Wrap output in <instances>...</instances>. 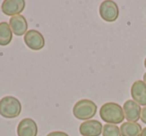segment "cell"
<instances>
[{"label": "cell", "instance_id": "cell-1", "mask_svg": "<svg viewBox=\"0 0 146 136\" xmlns=\"http://www.w3.org/2000/svg\"><path fill=\"white\" fill-rule=\"evenodd\" d=\"M99 115L106 124L117 125L123 122L124 112L123 107L115 102H106L101 106L99 110Z\"/></svg>", "mask_w": 146, "mask_h": 136}, {"label": "cell", "instance_id": "cell-2", "mask_svg": "<svg viewBox=\"0 0 146 136\" xmlns=\"http://www.w3.org/2000/svg\"><path fill=\"white\" fill-rule=\"evenodd\" d=\"M22 111V104L14 96H5L0 99V115L7 119L16 118Z\"/></svg>", "mask_w": 146, "mask_h": 136}, {"label": "cell", "instance_id": "cell-3", "mask_svg": "<svg viewBox=\"0 0 146 136\" xmlns=\"http://www.w3.org/2000/svg\"><path fill=\"white\" fill-rule=\"evenodd\" d=\"M73 115L79 120L87 121L96 115L97 105L95 102L89 99H81L77 101L73 106Z\"/></svg>", "mask_w": 146, "mask_h": 136}, {"label": "cell", "instance_id": "cell-4", "mask_svg": "<svg viewBox=\"0 0 146 136\" xmlns=\"http://www.w3.org/2000/svg\"><path fill=\"white\" fill-rule=\"evenodd\" d=\"M99 14L106 22H114L119 16V7L114 1L105 0L99 6Z\"/></svg>", "mask_w": 146, "mask_h": 136}, {"label": "cell", "instance_id": "cell-5", "mask_svg": "<svg viewBox=\"0 0 146 136\" xmlns=\"http://www.w3.org/2000/svg\"><path fill=\"white\" fill-rule=\"evenodd\" d=\"M25 45L31 50H41L45 46V39L39 31L35 29H30L24 35Z\"/></svg>", "mask_w": 146, "mask_h": 136}, {"label": "cell", "instance_id": "cell-6", "mask_svg": "<svg viewBox=\"0 0 146 136\" xmlns=\"http://www.w3.org/2000/svg\"><path fill=\"white\" fill-rule=\"evenodd\" d=\"M103 125L98 120L90 119L84 121L79 126V133L82 136H99L102 134Z\"/></svg>", "mask_w": 146, "mask_h": 136}, {"label": "cell", "instance_id": "cell-7", "mask_svg": "<svg viewBox=\"0 0 146 136\" xmlns=\"http://www.w3.org/2000/svg\"><path fill=\"white\" fill-rule=\"evenodd\" d=\"M132 100L140 106H146V83L143 80H137L131 85L130 89Z\"/></svg>", "mask_w": 146, "mask_h": 136}, {"label": "cell", "instance_id": "cell-8", "mask_svg": "<svg viewBox=\"0 0 146 136\" xmlns=\"http://www.w3.org/2000/svg\"><path fill=\"white\" fill-rule=\"evenodd\" d=\"M25 9L23 0H4L1 4V11L7 16H16Z\"/></svg>", "mask_w": 146, "mask_h": 136}, {"label": "cell", "instance_id": "cell-9", "mask_svg": "<svg viewBox=\"0 0 146 136\" xmlns=\"http://www.w3.org/2000/svg\"><path fill=\"white\" fill-rule=\"evenodd\" d=\"M141 106L132 99L127 100L123 104L124 117L128 122H137L141 116Z\"/></svg>", "mask_w": 146, "mask_h": 136}, {"label": "cell", "instance_id": "cell-10", "mask_svg": "<svg viewBox=\"0 0 146 136\" xmlns=\"http://www.w3.org/2000/svg\"><path fill=\"white\" fill-rule=\"evenodd\" d=\"M38 126L31 118H24L18 123L17 135L18 136H37Z\"/></svg>", "mask_w": 146, "mask_h": 136}, {"label": "cell", "instance_id": "cell-11", "mask_svg": "<svg viewBox=\"0 0 146 136\" xmlns=\"http://www.w3.org/2000/svg\"><path fill=\"white\" fill-rule=\"evenodd\" d=\"M9 26H10L11 30H12L13 34L16 36H22L25 35L28 30V23L27 20L23 15H16V16H12L9 20Z\"/></svg>", "mask_w": 146, "mask_h": 136}, {"label": "cell", "instance_id": "cell-12", "mask_svg": "<svg viewBox=\"0 0 146 136\" xmlns=\"http://www.w3.org/2000/svg\"><path fill=\"white\" fill-rule=\"evenodd\" d=\"M120 132L122 136H140L142 127L137 122H123L120 126Z\"/></svg>", "mask_w": 146, "mask_h": 136}, {"label": "cell", "instance_id": "cell-13", "mask_svg": "<svg viewBox=\"0 0 146 136\" xmlns=\"http://www.w3.org/2000/svg\"><path fill=\"white\" fill-rule=\"evenodd\" d=\"M13 32L11 30L9 23L0 22V46H7L12 41Z\"/></svg>", "mask_w": 146, "mask_h": 136}, {"label": "cell", "instance_id": "cell-14", "mask_svg": "<svg viewBox=\"0 0 146 136\" xmlns=\"http://www.w3.org/2000/svg\"><path fill=\"white\" fill-rule=\"evenodd\" d=\"M102 135L103 136H122L120 132V128L117 125L113 124H105L103 125L102 129Z\"/></svg>", "mask_w": 146, "mask_h": 136}, {"label": "cell", "instance_id": "cell-15", "mask_svg": "<svg viewBox=\"0 0 146 136\" xmlns=\"http://www.w3.org/2000/svg\"><path fill=\"white\" fill-rule=\"evenodd\" d=\"M46 136H69V135L66 132H63V131H52L47 134Z\"/></svg>", "mask_w": 146, "mask_h": 136}, {"label": "cell", "instance_id": "cell-16", "mask_svg": "<svg viewBox=\"0 0 146 136\" xmlns=\"http://www.w3.org/2000/svg\"><path fill=\"white\" fill-rule=\"evenodd\" d=\"M140 120L143 122L144 124H146V106L142 108L141 110V116H140Z\"/></svg>", "mask_w": 146, "mask_h": 136}, {"label": "cell", "instance_id": "cell-17", "mask_svg": "<svg viewBox=\"0 0 146 136\" xmlns=\"http://www.w3.org/2000/svg\"><path fill=\"white\" fill-rule=\"evenodd\" d=\"M140 136H146V127L142 129V132H141V134H140Z\"/></svg>", "mask_w": 146, "mask_h": 136}, {"label": "cell", "instance_id": "cell-18", "mask_svg": "<svg viewBox=\"0 0 146 136\" xmlns=\"http://www.w3.org/2000/svg\"><path fill=\"white\" fill-rule=\"evenodd\" d=\"M143 81H144V82H145V83H146V72H145V73L143 74Z\"/></svg>", "mask_w": 146, "mask_h": 136}, {"label": "cell", "instance_id": "cell-19", "mask_svg": "<svg viewBox=\"0 0 146 136\" xmlns=\"http://www.w3.org/2000/svg\"><path fill=\"white\" fill-rule=\"evenodd\" d=\"M144 66H145V68H146V58L144 59Z\"/></svg>", "mask_w": 146, "mask_h": 136}]
</instances>
